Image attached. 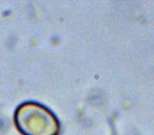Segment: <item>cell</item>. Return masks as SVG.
<instances>
[{
	"label": "cell",
	"instance_id": "1",
	"mask_svg": "<svg viewBox=\"0 0 154 135\" xmlns=\"http://www.w3.org/2000/svg\"><path fill=\"white\" fill-rule=\"evenodd\" d=\"M16 128L22 135H58L60 122L47 107L35 101H26L14 114Z\"/></svg>",
	"mask_w": 154,
	"mask_h": 135
}]
</instances>
